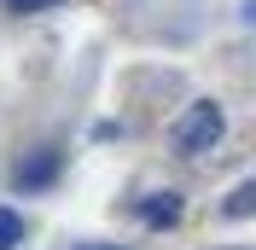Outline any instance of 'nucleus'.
I'll use <instances>...</instances> for the list:
<instances>
[{
  "label": "nucleus",
  "instance_id": "20e7f679",
  "mask_svg": "<svg viewBox=\"0 0 256 250\" xmlns=\"http://www.w3.org/2000/svg\"><path fill=\"white\" fill-rule=\"evenodd\" d=\"M18 244H24V216L0 210V250H18Z\"/></svg>",
  "mask_w": 256,
  "mask_h": 250
},
{
  "label": "nucleus",
  "instance_id": "7ed1b4c3",
  "mask_svg": "<svg viewBox=\"0 0 256 250\" xmlns=\"http://www.w3.org/2000/svg\"><path fill=\"white\" fill-rule=\"evenodd\" d=\"M140 216L152 221V227H175V221H180V198H175V192H152V198L140 204Z\"/></svg>",
  "mask_w": 256,
  "mask_h": 250
},
{
  "label": "nucleus",
  "instance_id": "423d86ee",
  "mask_svg": "<svg viewBox=\"0 0 256 250\" xmlns=\"http://www.w3.org/2000/svg\"><path fill=\"white\" fill-rule=\"evenodd\" d=\"M47 6H58V0H6V12H47Z\"/></svg>",
  "mask_w": 256,
  "mask_h": 250
},
{
  "label": "nucleus",
  "instance_id": "f03ea898",
  "mask_svg": "<svg viewBox=\"0 0 256 250\" xmlns=\"http://www.w3.org/2000/svg\"><path fill=\"white\" fill-rule=\"evenodd\" d=\"M52 174H58V152H35L30 163H18V186H52Z\"/></svg>",
  "mask_w": 256,
  "mask_h": 250
},
{
  "label": "nucleus",
  "instance_id": "39448f33",
  "mask_svg": "<svg viewBox=\"0 0 256 250\" xmlns=\"http://www.w3.org/2000/svg\"><path fill=\"white\" fill-rule=\"evenodd\" d=\"M250 210H256V186L244 180V186H233V192H227V216H233V221H244Z\"/></svg>",
  "mask_w": 256,
  "mask_h": 250
},
{
  "label": "nucleus",
  "instance_id": "f257e3e1",
  "mask_svg": "<svg viewBox=\"0 0 256 250\" xmlns=\"http://www.w3.org/2000/svg\"><path fill=\"white\" fill-rule=\"evenodd\" d=\"M222 128H227L222 105H210V99L186 105V116H180V128H175V146H180V157H204L210 146L222 140Z\"/></svg>",
  "mask_w": 256,
  "mask_h": 250
},
{
  "label": "nucleus",
  "instance_id": "0eeeda50",
  "mask_svg": "<svg viewBox=\"0 0 256 250\" xmlns=\"http://www.w3.org/2000/svg\"><path fill=\"white\" fill-rule=\"evenodd\" d=\"M88 250H116V244H88Z\"/></svg>",
  "mask_w": 256,
  "mask_h": 250
}]
</instances>
